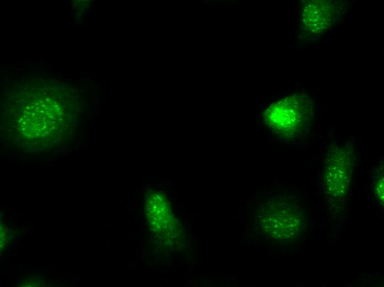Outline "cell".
Returning <instances> with one entry per match:
<instances>
[{"label": "cell", "instance_id": "1", "mask_svg": "<svg viewBox=\"0 0 384 287\" xmlns=\"http://www.w3.org/2000/svg\"><path fill=\"white\" fill-rule=\"evenodd\" d=\"M313 112L312 100L307 96L294 94L271 104L264 113V121L279 136L292 139L306 131Z\"/></svg>", "mask_w": 384, "mask_h": 287}, {"label": "cell", "instance_id": "2", "mask_svg": "<svg viewBox=\"0 0 384 287\" xmlns=\"http://www.w3.org/2000/svg\"><path fill=\"white\" fill-rule=\"evenodd\" d=\"M337 3L329 1H309L301 11V23L309 34L322 33L338 17Z\"/></svg>", "mask_w": 384, "mask_h": 287}, {"label": "cell", "instance_id": "3", "mask_svg": "<svg viewBox=\"0 0 384 287\" xmlns=\"http://www.w3.org/2000/svg\"><path fill=\"white\" fill-rule=\"evenodd\" d=\"M152 238H157V237H155V236H154V237H152Z\"/></svg>", "mask_w": 384, "mask_h": 287}, {"label": "cell", "instance_id": "4", "mask_svg": "<svg viewBox=\"0 0 384 287\" xmlns=\"http://www.w3.org/2000/svg\"><path fill=\"white\" fill-rule=\"evenodd\" d=\"M161 225H163V223H161Z\"/></svg>", "mask_w": 384, "mask_h": 287}]
</instances>
